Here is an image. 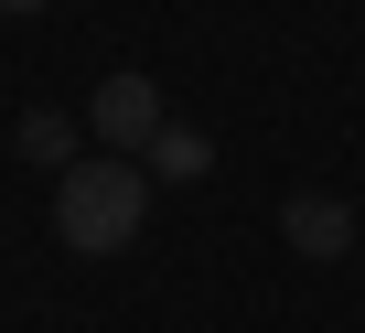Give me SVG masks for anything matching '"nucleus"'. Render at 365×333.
Segmentation results:
<instances>
[{"instance_id": "obj_1", "label": "nucleus", "mask_w": 365, "mask_h": 333, "mask_svg": "<svg viewBox=\"0 0 365 333\" xmlns=\"http://www.w3.org/2000/svg\"><path fill=\"white\" fill-rule=\"evenodd\" d=\"M150 215V173H129L118 150H76L65 173H54V237L76 258H118Z\"/></svg>"}, {"instance_id": "obj_2", "label": "nucleus", "mask_w": 365, "mask_h": 333, "mask_svg": "<svg viewBox=\"0 0 365 333\" xmlns=\"http://www.w3.org/2000/svg\"><path fill=\"white\" fill-rule=\"evenodd\" d=\"M150 129H161V86H150V76H108V86L86 97V140H97V150L129 161V150H150Z\"/></svg>"}, {"instance_id": "obj_3", "label": "nucleus", "mask_w": 365, "mask_h": 333, "mask_svg": "<svg viewBox=\"0 0 365 333\" xmlns=\"http://www.w3.org/2000/svg\"><path fill=\"white\" fill-rule=\"evenodd\" d=\"M279 237H290L301 258H354V205H333V194H290V205H279Z\"/></svg>"}, {"instance_id": "obj_4", "label": "nucleus", "mask_w": 365, "mask_h": 333, "mask_svg": "<svg viewBox=\"0 0 365 333\" xmlns=\"http://www.w3.org/2000/svg\"><path fill=\"white\" fill-rule=\"evenodd\" d=\"M140 161H150V173H161V183H205V161H215V140H205V129H182V118H161Z\"/></svg>"}, {"instance_id": "obj_5", "label": "nucleus", "mask_w": 365, "mask_h": 333, "mask_svg": "<svg viewBox=\"0 0 365 333\" xmlns=\"http://www.w3.org/2000/svg\"><path fill=\"white\" fill-rule=\"evenodd\" d=\"M11 140H22V161H76V118H65V108H33Z\"/></svg>"}, {"instance_id": "obj_6", "label": "nucleus", "mask_w": 365, "mask_h": 333, "mask_svg": "<svg viewBox=\"0 0 365 333\" xmlns=\"http://www.w3.org/2000/svg\"><path fill=\"white\" fill-rule=\"evenodd\" d=\"M0 11H11V22H22V11H43V0H0Z\"/></svg>"}]
</instances>
